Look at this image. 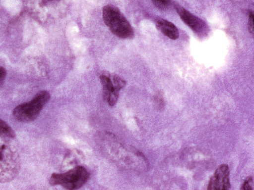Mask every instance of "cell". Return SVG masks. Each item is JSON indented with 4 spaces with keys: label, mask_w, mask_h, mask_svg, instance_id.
Listing matches in <instances>:
<instances>
[{
    "label": "cell",
    "mask_w": 254,
    "mask_h": 190,
    "mask_svg": "<svg viewBox=\"0 0 254 190\" xmlns=\"http://www.w3.org/2000/svg\"><path fill=\"white\" fill-rule=\"evenodd\" d=\"M102 135V146L110 159L122 167L135 170H142L147 166L145 158L140 152L123 145L113 134L107 133Z\"/></svg>",
    "instance_id": "obj_1"
},
{
    "label": "cell",
    "mask_w": 254,
    "mask_h": 190,
    "mask_svg": "<svg viewBox=\"0 0 254 190\" xmlns=\"http://www.w3.org/2000/svg\"><path fill=\"white\" fill-rule=\"evenodd\" d=\"M8 138L0 135V183L11 181L19 170L17 150Z\"/></svg>",
    "instance_id": "obj_2"
},
{
    "label": "cell",
    "mask_w": 254,
    "mask_h": 190,
    "mask_svg": "<svg viewBox=\"0 0 254 190\" xmlns=\"http://www.w3.org/2000/svg\"><path fill=\"white\" fill-rule=\"evenodd\" d=\"M103 18L105 24L117 37L126 39L133 36V31L131 25L116 6L112 4L104 6Z\"/></svg>",
    "instance_id": "obj_3"
},
{
    "label": "cell",
    "mask_w": 254,
    "mask_h": 190,
    "mask_svg": "<svg viewBox=\"0 0 254 190\" xmlns=\"http://www.w3.org/2000/svg\"><path fill=\"white\" fill-rule=\"evenodd\" d=\"M50 98V95L47 91L39 92L31 100L21 104L13 109L14 117L22 122L33 121L38 117Z\"/></svg>",
    "instance_id": "obj_4"
},
{
    "label": "cell",
    "mask_w": 254,
    "mask_h": 190,
    "mask_svg": "<svg viewBox=\"0 0 254 190\" xmlns=\"http://www.w3.org/2000/svg\"><path fill=\"white\" fill-rule=\"evenodd\" d=\"M89 173L83 167L75 166L64 173H53L49 180L51 186L61 185L67 190H77L87 181Z\"/></svg>",
    "instance_id": "obj_5"
},
{
    "label": "cell",
    "mask_w": 254,
    "mask_h": 190,
    "mask_svg": "<svg viewBox=\"0 0 254 190\" xmlns=\"http://www.w3.org/2000/svg\"><path fill=\"white\" fill-rule=\"evenodd\" d=\"M230 188L229 167L226 164H222L210 178L207 190H228Z\"/></svg>",
    "instance_id": "obj_6"
},
{
    "label": "cell",
    "mask_w": 254,
    "mask_h": 190,
    "mask_svg": "<svg viewBox=\"0 0 254 190\" xmlns=\"http://www.w3.org/2000/svg\"><path fill=\"white\" fill-rule=\"evenodd\" d=\"M175 7L182 20L193 31L198 35L206 34L207 27L202 20L179 5Z\"/></svg>",
    "instance_id": "obj_7"
},
{
    "label": "cell",
    "mask_w": 254,
    "mask_h": 190,
    "mask_svg": "<svg viewBox=\"0 0 254 190\" xmlns=\"http://www.w3.org/2000/svg\"><path fill=\"white\" fill-rule=\"evenodd\" d=\"M100 79L103 87L104 100L109 105L114 106L118 100L120 91L114 88L111 75L108 73H102Z\"/></svg>",
    "instance_id": "obj_8"
},
{
    "label": "cell",
    "mask_w": 254,
    "mask_h": 190,
    "mask_svg": "<svg viewBox=\"0 0 254 190\" xmlns=\"http://www.w3.org/2000/svg\"><path fill=\"white\" fill-rule=\"evenodd\" d=\"M156 26L166 36L171 39H177L179 33L177 27L171 22L159 18L156 21Z\"/></svg>",
    "instance_id": "obj_9"
},
{
    "label": "cell",
    "mask_w": 254,
    "mask_h": 190,
    "mask_svg": "<svg viewBox=\"0 0 254 190\" xmlns=\"http://www.w3.org/2000/svg\"><path fill=\"white\" fill-rule=\"evenodd\" d=\"M0 135L13 138L15 134L12 129L4 121L0 119Z\"/></svg>",
    "instance_id": "obj_10"
},
{
    "label": "cell",
    "mask_w": 254,
    "mask_h": 190,
    "mask_svg": "<svg viewBox=\"0 0 254 190\" xmlns=\"http://www.w3.org/2000/svg\"><path fill=\"white\" fill-rule=\"evenodd\" d=\"M153 4L158 8L164 10L168 7L171 1L168 0H153Z\"/></svg>",
    "instance_id": "obj_11"
},
{
    "label": "cell",
    "mask_w": 254,
    "mask_h": 190,
    "mask_svg": "<svg viewBox=\"0 0 254 190\" xmlns=\"http://www.w3.org/2000/svg\"><path fill=\"white\" fill-rule=\"evenodd\" d=\"M253 179L251 177H249L245 181L243 185L242 190H253Z\"/></svg>",
    "instance_id": "obj_12"
},
{
    "label": "cell",
    "mask_w": 254,
    "mask_h": 190,
    "mask_svg": "<svg viewBox=\"0 0 254 190\" xmlns=\"http://www.w3.org/2000/svg\"><path fill=\"white\" fill-rule=\"evenodd\" d=\"M253 16H254L253 12L252 11H250L249 14L248 27H249V32L252 35H253V33H254Z\"/></svg>",
    "instance_id": "obj_13"
},
{
    "label": "cell",
    "mask_w": 254,
    "mask_h": 190,
    "mask_svg": "<svg viewBox=\"0 0 254 190\" xmlns=\"http://www.w3.org/2000/svg\"><path fill=\"white\" fill-rule=\"evenodd\" d=\"M6 72L5 69L0 66V86H1L6 76Z\"/></svg>",
    "instance_id": "obj_14"
},
{
    "label": "cell",
    "mask_w": 254,
    "mask_h": 190,
    "mask_svg": "<svg viewBox=\"0 0 254 190\" xmlns=\"http://www.w3.org/2000/svg\"></svg>",
    "instance_id": "obj_15"
}]
</instances>
